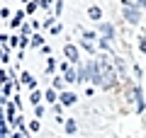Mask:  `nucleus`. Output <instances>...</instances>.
Returning a JSON list of instances; mask_svg holds the SVG:
<instances>
[{"mask_svg": "<svg viewBox=\"0 0 146 138\" xmlns=\"http://www.w3.org/2000/svg\"><path fill=\"white\" fill-rule=\"evenodd\" d=\"M98 68H100V78H102V87H115L117 85V75H115V68H112V61H107V56H100L98 58Z\"/></svg>", "mask_w": 146, "mask_h": 138, "instance_id": "nucleus-1", "label": "nucleus"}, {"mask_svg": "<svg viewBox=\"0 0 146 138\" xmlns=\"http://www.w3.org/2000/svg\"><path fill=\"white\" fill-rule=\"evenodd\" d=\"M85 70H88V80H90V82H95V85H100V87H102V78H100V68H98V61H88Z\"/></svg>", "mask_w": 146, "mask_h": 138, "instance_id": "nucleus-2", "label": "nucleus"}, {"mask_svg": "<svg viewBox=\"0 0 146 138\" xmlns=\"http://www.w3.org/2000/svg\"><path fill=\"white\" fill-rule=\"evenodd\" d=\"M124 20L129 22V24H139L141 22V10L134 5H124Z\"/></svg>", "mask_w": 146, "mask_h": 138, "instance_id": "nucleus-3", "label": "nucleus"}, {"mask_svg": "<svg viewBox=\"0 0 146 138\" xmlns=\"http://www.w3.org/2000/svg\"><path fill=\"white\" fill-rule=\"evenodd\" d=\"M63 56L68 58V63H76L78 61V49H76L73 44H66L63 46Z\"/></svg>", "mask_w": 146, "mask_h": 138, "instance_id": "nucleus-4", "label": "nucleus"}, {"mask_svg": "<svg viewBox=\"0 0 146 138\" xmlns=\"http://www.w3.org/2000/svg\"><path fill=\"white\" fill-rule=\"evenodd\" d=\"M61 70H63V80L66 82H78V73H73L68 68V63H61Z\"/></svg>", "mask_w": 146, "mask_h": 138, "instance_id": "nucleus-5", "label": "nucleus"}, {"mask_svg": "<svg viewBox=\"0 0 146 138\" xmlns=\"http://www.w3.org/2000/svg\"><path fill=\"white\" fill-rule=\"evenodd\" d=\"M100 32H102L105 39H112V36H115V29H112L110 22H100Z\"/></svg>", "mask_w": 146, "mask_h": 138, "instance_id": "nucleus-6", "label": "nucleus"}, {"mask_svg": "<svg viewBox=\"0 0 146 138\" xmlns=\"http://www.w3.org/2000/svg\"><path fill=\"white\" fill-rule=\"evenodd\" d=\"M76 99H78V97H76L73 92H63V95H61V104H66V107H71Z\"/></svg>", "mask_w": 146, "mask_h": 138, "instance_id": "nucleus-7", "label": "nucleus"}, {"mask_svg": "<svg viewBox=\"0 0 146 138\" xmlns=\"http://www.w3.org/2000/svg\"><path fill=\"white\" fill-rule=\"evenodd\" d=\"M88 17H90V20H100V17H102V10H100L98 5H93V7L88 10Z\"/></svg>", "mask_w": 146, "mask_h": 138, "instance_id": "nucleus-8", "label": "nucleus"}, {"mask_svg": "<svg viewBox=\"0 0 146 138\" xmlns=\"http://www.w3.org/2000/svg\"><path fill=\"white\" fill-rule=\"evenodd\" d=\"M5 119H10L12 124L17 121V119H15V107H12V104H5Z\"/></svg>", "mask_w": 146, "mask_h": 138, "instance_id": "nucleus-9", "label": "nucleus"}, {"mask_svg": "<svg viewBox=\"0 0 146 138\" xmlns=\"http://www.w3.org/2000/svg\"><path fill=\"white\" fill-rule=\"evenodd\" d=\"M22 82H25L27 87H34V85H36V80H34V78L29 75V73H25V75H22Z\"/></svg>", "mask_w": 146, "mask_h": 138, "instance_id": "nucleus-10", "label": "nucleus"}, {"mask_svg": "<svg viewBox=\"0 0 146 138\" xmlns=\"http://www.w3.org/2000/svg\"><path fill=\"white\" fill-rule=\"evenodd\" d=\"M76 128H78V126H76V121L68 119V121H66V133H76Z\"/></svg>", "mask_w": 146, "mask_h": 138, "instance_id": "nucleus-11", "label": "nucleus"}, {"mask_svg": "<svg viewBox=\"0 0 146 138\" xmlns=\"http://www.w3.org/2000/svg\"><path fill=\"white\" fill-rule=\"evenodd\" d=\"M39 99H42V95H39V92L34 90V92H32V97H29V102H32V104H36V107H39Z\"/></svg>", "mask_w": 146, "mask_h": 138, "instance_id": "nucleus-12", "label": "nucleus"}, {"mask_svg": "<svg viewBox=\"0 0 146 138\" xmlns=\"http://www.w3.org/2000/svg\"><path fill=\"white\" fill-rule=\"evenodd\" d=\"M85 78H88V70L85 68H78V82H85Z\"/></svg>", "mask_w": 146, "mask_h": 138, "instance_id": "nucleus-13", "label": "nucleus"}, {"mask_svg": "<svg viewBox=\"0 0 146 138\" xmlns=\"http://www.w3.org/2000/svg\"><path fill=\"white\" fill-rule=\"evenodd\" d=\"M44 99H49V104L56 102V95H54V90H46V95H44Z\"/></svg>", "mask_w": 146, "mask_h": 138, "instance_id": "nucleus-14", "label": "nucleus"}, {"mask_svg": "<svg viewBox=\"0 0 146 138\" xmlns=\"http://www.w3.org/2000/svg\"><path fill=\"white\" fill-rule=\"evenodd\" d=\"M0 136L7 138V124H5V119H3V124H0Z\"/></svg>", "mask_w": 146, "mask_h": 138, "instance_id": "nucleus-15", "label": "nucleus"}, {"mask_svg": "<svg viewBox=\"0 0 146 138\" xmlns=\"http://www.w3.org/2000/svg\"><path fill=\"white\" fill-rule=\"evenodd\" d=\"M32 46H44V39L42 36H34V39H32Z\"/></svg>", "mask_w": 146, "mask_h": 138, "instance_id": "nucleus-16", "label": "nucleus"}, {"mask_svg": "<svg viewBox=\"0 0 146 138\" xmlns=\"http://www.w3.org/2000/svg\"><path fill=\"white\" fill-rule=\"evenodd\" d=\"M7 95H10V85H7V80L3 82V97H7Z\"/></svg>", "mask_w": 146, "mask_h": 138, "instance_id": "nucleus-17", "label": "nucleus"}, {"mask_svg": "<svg viewBox=\"0 0 146 138\" xmlns=\"http://www.w3.org/2000/svg\"><path fill=\"white\" fill-rule=\"evenodd\" d=\"M131 5L134 7H146V0H131Z\"/></svg>", "mask_w": 146, "mask_h": 138, "instance_id": "nucleus-18", "label": "nucleus"}, {"mask_svg": "<svg viewBox=\"0 0 146 138\" xmlns=\"http://www.w3.org/2000/svg\"><path fill=\"white\" fill-rule=\"evenodd\" d=\"M27 36H29V24H25V27H22V39L27 41Z\"/></svg>", "mask_w": 146, "mask_h": 138, "instance_id": "nucleus-19", "label": "nucleus"}, {"mask_svg": "<svg viewBox=\"0 0 146 138\" xmlns=\"http://www.w3.org/2000/svg\"><path fill=\"white\" fill-rule=\"evenodd\" d=\"M54 68H56V61H54V58H49V66H46V73H51Z\"/></svg>", "mask_w": 146, "mask_h": 138, "instance_id": "nucleus-20", "label": "nucleus"}, {"mask_svg": "<svg viewBox=\"0 0 146 138\" xmlns=\"http://www.w3.org/2000/svg\"><path fill=\"white\" fill-rule=\"evenodd\" d=\"M93 39H95L93 32H85V34H83V41H93Z\"/></svg>", "mask_w": 146, "mask_h": 138, "instance_id": "nucleus-21", "label": "nucleus"}, {"mask_svg": "<svg viewBox=\"0 0 146 138\" xmlns=\"http://www.w3.org/2000/svg\"><path fill=\"white\" fill-rule=\"evenodd\" d=\"M20 20H22V12H17V15H15V20H12L10 24H15V27H17V24H20Z\"/></svg>", "mask_w": 146, "mask_h": 138, "instance_id": "nucleus-22", "label": "nucleus"}, {"mask_svg": "<svg viewBox=\"0 0 146 138\" xmlns=\"http://www.w3.org/2000/svg\"><path fill=\"white\" fill-rule=\"evenodd\" d=\"M54 87H56V90H61V87H63V80H58V78H56V80H54Z\"/></svg>", "mask_w": 146, "mask_h": 138, "instance_id": "nucleus-23", "label": "nucleus"}, {"mask_svg": "<svg viewBox=\"0 0 146 138\" xmlns=\"http://www.w3.org/2000/svg\"><path fill=\"white\" fill-rule=\"evenodd\" d=\"M51 3H54V0H42V3H39V7H49Z\"/></svg>", "mask_w": 146, "mask_h": 138, "instance_id": "nucleus-24", "label": "nucleus"}]
</instances>
